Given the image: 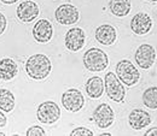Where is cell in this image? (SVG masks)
Instances as JSON below:
<instances>
[{
	"label": "cell",
	"mask_w": 157,
	"mask_h": 136,
	"mask_svg": "<svg viewBox=\"0 0 157 136\" xmlns=\"http://www.w3.org/2000/svg\"><path fill=\"white\" fill-rule=\"evenodd\" d=\"M51 70H52V64L50 58L41 53L29 57L25 63V71L28 76L36 81L45 79L51 74Z\"/></svg>",
	"instance_id": "cell-1"
},
{
	"label": "cell",
	"mask_w": 157,
	"mask_h": 136,
	"mask_svg": "<svg viewBox=\"0 0 157 136\" xmlns=\"http://www.w3.org/2000/svg\"><path fill=\"white\" fill-rule=\"evenodd\" d=\"M83 65L91 72H100L108 68L109 57L100 48L93 47L86 51L83 54Z\"/></svg>",
	"instance_id": "cell-2"
},
{
	"label": "cell",
	"mask_w": 157,
	"mask_h": 136,
	"mask_svg": "<svg viewBox=\"0 0 157 136\" xmlns=\"http://www.w3.org/2000/svg\"><path fill=\"white\" fill-rule=\"evenodd\" d=\"M116 76L120 78V81L123 84L132 87V86H136L139 82L140 72L131 60L123 59V60H120L116 64Z\"/></svg>",
	"instance_id": "cell-3"
},
{
	"label": "cell",
	"mask_w": 157,
	"mask_h": 136,
	"mask_svg": "<svg viewBox=\"0 0 157 136\" xmlns=\"http://www.w3.org/2000/svg\"><path fill=\"white\" fill-rule=\"evenodd\" d=\"M104 86L106 90V95L110 97L113 101L122 102L126 97V89L123 83L120 81V78L114 72H108L105 79H104Z\"/></svg>",
	"instance_id": "cell-4"
},
{
	"label": "cell",
	"mask_w": 157,
	"mask_h": 136,
	"mask_svg": "<svg viewBox=\"0 0 157 136\" xmlns=\"http://www.w3.org/2000/svg\"><path fill=\"white\" fill-rule=\"evenodd\" d=\"M36 117L42 124H53L60 118V108L55 101H45L39 105Z\"/></svg>",
	"instance_id": "cell-5"
},
{
	"label": "cell",
	"mask_w": 157,
	"mask_h": 136,
	"mask_svg": "<svg viewBox=\"0 0 157 136\" xmlns=\"http://www.w3.org/2000/svg\"><path fill=\"white\" fill-rule=\"evenodd\" d=\"M134 58H136V63H137L138 66H140L144 70L150 69L156 60L155 47L151 45H147V43L140 45L136 51Z\"/></svg>",
	"instance_id": "cell-6"
},
{
	"label": "cell",
	"mask_w": 157,
	"mask_h": 136,
	"mask_svg": "<svg viewBox=\"0 0 157 136\" xmlns=\"http://www.w3.org/2000/svg\"><path fill=\"white\" fill-rule=\"evenodd\" d=\"M62 105L67 111L78 112L85 105V99H83V95L80 90L71 88V89H68L63 93Z\"/></svg>",
	"instance_id": "cell-7"
},
{
	"label": "cell",
	"mask_w": 157,
	"mask_h": 136,
	"mask_svg": "<svg viewBox=\"0 0 157 136\" xmlns=\"http://www.w3.org/2000/svg\"><path fill=\"white\" fill-rule=\"evenodd\" d=\"M56 20L62 25H71L80 20L78 10L71 4H63L55 12Z\"/></svg>",
	"instance_id": "cell-8"
},
{
	"label": "cell",
	"mask_w": 157,
	"mask_h": 136,
	"mask_svg": "<svg viewBox=\"0 0 157 136\" xmlns=\"http://www.w3.org/2000/svg\"><path fill=\"white\" fill-rule=\"evenodd\" d=\"M17 17L21 22L24 23H30L34 20H36L39 17L40 7L39 5L33 1V0H25L23 2H21L16 10Z\"/></svg>",
	"instance_id": "cell-9"
},
{
	"label": "cell",
	"mask_w": 157,
	"mask_h": 136,
	"mask_svg": "<svg viewBox=\"0 0 157 136\" xmlns=\"http://www.w3.org/2000/svg\"><path fill=\"white\" fill-rule=\"evenodd\" d=\"M93 119L100 129H106L115 122V113L108 104H100L93 112Z\"/></svg>",
	"instance_id": "cell-10"
},
{
	"label": "cell",
	"mask_w": 157,
	"mask_h": 136,
	"mask_svg": "<svg viewBox=\"0 0 157 136\" xmlns=\"http://www.w3.org/2000/svg\"><path fill=\"white\" fill-rule=\"evenodd\" d=\"M85 40H86V34L81 28H70L65 34L64 45L69 51L78 52L83 47Z\"/></svg>",
	"instance_id": "cell-11"
},
{
	"label": "cell",
	"mask_w": 157,
	"mask_h": 136,
	"mask_svg": "<svg viewBox=\"0 0 157 136\" xmlns=\"http://www.w3.org/2000/svg\"><path fill=\"white\" fill-rule=\"evenodd\" d=\"M53 27L51 22L47 20H39L33 27V38L36 42L46 43L52 39Z\"/></svg>",
	"instance_id": "cell-12"
},
{
	"label": "cell",
	"mask_w": 157,
	"mask_h": 136,
	"mask_svg": "<svg viewBox=\"0 0 157 136\" xmlns=\"http://www.w3.org/2000/svg\"><path fill=\"white\" fill-rule=\"evenodd\" d=\"M152 28V20L145 12L137 13L131 20V29L137 35H145Z\"/></svg>",
	"instance_id": "cell-13"
},
{
	"label": "cell",
	"mask_w": 157,
	"mask_h": 136,
	"mask_svg": "<svg viewBox=\"0 0 157 136\" xmlns=\"http://www.w3.org/2000/svg\"><path fill=\"white\" fill-rule=\"evenodd\" d=\"M128 123L134 130H141L151 124V116L141 108H136L129 113Z\"/></svg>",
	"instance_id": "cell-14"
},
{
	"label": "cell",
	"mask_w": 157,
	"mask_h": 136,
	"mask_svg": "<svg viewBox=\"0 0 157 136\" xmlns=\"http://www.w3.org/2000/svg\"><path fill=\"white\" fill-rule=\"evenodd\" d=\"M116 39H117L116 28L110 24H103V25L98 27L96 30V40L101 45L110 46V45L115 43Z\"/></svg>",
	"instance_id": "cell-15"
},
{
	"label": "cell",
	"mask_w": 157,
	"mask_h": 136,
	"mask_svg": "<svg viewBox=\"0 0 157 136\" xmlns=\"http://www.w3.org/2000/svg\"><path fill=\"white\" fill-rule=\"evenodd\" d=\"M18 74V65L11 58L0 59V79L11 81Z\"/></svg>",
	"instance_id": "cell-16"
},
{
	"label": "cell",
	"mask_w": 157,
	"mask_h": 136,
	"mask_svg": "<svg viewBox=\"0 0 157 136\" xmlns=\"http://www.w3.org/2000/svg\"><path fill=\"white\" fill-rule=\"evenodd\" d=\"M87 95L92 99H98L104 93V82L99 76H93L88 78L86 82Z\"/></svg>",
	"instance_id": "cell-17"
},
{
	"label": "cell",
	"mask_w": 157,
	"mask_h": 136,
	"mask_svg": "<svg viewBox=\"0 0 157 136\" xmlns=\"http://www.w3.org/2000/svg\"><path fill=\"white\" fill-rule=\"evenodd\" d=\"M109 9L116 17H126L131 12V0H110Z\"/></svg>",
	"instance_id": "cell-18"
},
{
	"label": "cell",
	"mask_w": 157,
	"mask_h": 136,
	"mask_svg": "<svg viewBox=\"0 0 157 136\" xmlns=\"http://www.w3.org/2000/svg\"><path fill=\"white\" fill-rule=\"evenodd\" d=\"M15 107V97L9 89H0V110L11 112Z\"/></svg>",
	"instance_id": "cell-19"
},
{
	"label": "cell",
	"mask_w": 157,
	"mask_h": 136,
	"mask_svg": "<svg viewBox=\"0 0 157 136\" xmlns=\"http://www.w3.org/2000/svg\"><path fill=\"white\" fill-rule=\"evenodd\" d=\"M143 102L147 108L157 110V87H149L143 93Z\"/></svg>",
	"instance_id": "cell-20"
},
{
	"label": "cell",
	"mask_w": 157,
	"mask_h": 136,
	"mask_svg": "<svg viewBox=\"0 0 157 136\" xmlns=\"http://www.w3.org/2000/svg\"><path fill=\"white\" fill-rule=\"evenodd\" d=\"M25 135L27 136H44V135H46V133H45V130H44L41 127L34 125V127H30V128L27 130Z\"/></svg>",
	"instance_id": "cell-21"
},
{
	"label": "cell",
	"mask_w": 157,
	"mask_h": 136,
	"mask_svg": "<svg viewBox=\"0 0 157 136\" xmlns=\"http://www.w3.org/2000/svg\"><path fill=\"white\" fill-rule=\"evenodd\" d=\"M93 131L87 129V128H76L74 129L71 133H70V136H93Z\"/></svg>",
	"instance_id": "cell-22"
},
{
	"label": "cell",
	"mask_w": 157,
	"mask_h": 136,
	"mask_svg": "<svg viewBox=\"0 0 157 136\" xmlns=\"http://www.w3.org/2000/svg\"><path fill=\"white\" fill-rule=\"evenodd\" d=\"M6 25H7V20H6V17L0 12V35L5 31L6 29Z\"/></svg>",
	"instance_id": "cell-23"
},
{
	"label": "cell",
	"mask_w": 157,
	"mask_h": 136,
	"mask_svg": "<svg viewBox=\"0 0 157 136\" xmlns=\"http://www.w3.org/2000/svg\"><path fill=\"white\" fill-rule=\"evenodd\" d=\"M6 123H7L6 117H5V115H4L2 112H0V128L5 127V125H6Z\"/></svg>",
	"instance_id": "cell-24"
},
{
	"label": "cell",
	"mask_w": 157,
	"mask_h": 136,
	"mask_svg": "<svg viewBox=\"0 0 157 136\" xmlns=\"http://www.w3.org/2000/svg\"><path fill=\"white\" fill-rule=\"evenodd\" d=\"M145 136H157V128H151V129L146 130Z\"/></svg>",
	"instance_id": "cell-25"
},
{
	"label": "cell",
	"mask_w": 157,
	"mask_h": 136,
	"mask_svg": "<svg viewBox=\"0 0 157 136\" xmlns=\"http://www.w3.org/2000/svg\"><path fill=\"white\" fill-rule=\"evenodd\" d=\"M1 2H4V4H6V5H11V4H15V2H17L18 0H0Z\"/></svg>",
	"instance_id": "cell-26"
},
{
	"label": "cell",
	"mask_w": 157,
	"mask_h": 136,
	"mask_svg": "<svg viewBox=\"0 0 157 136\" xmlns=\"http://www.w3.org/2000/svg\"><path fill=\"white\" fill-rule=\"evenodd\" d=\"M100 135H103V136H110L111 134H109V133H105V134H100Z\"/></svg>",
	"instance_id": "cell-27"
},
{
	"label": "cell",
	"mask_w": 157,
	"mask_h": 136,
	"mask_svg": "<svg viewBox=\"0 0 157 136\" xmlns=\"http://www.w3.org/2000/svg\"><path fill=\"white\" fill-rule=\"evenodd\" d=\"M146 1H149V2H156L157 0H146Z\"/></svg>",
	"instance_id": "cell-28"
},
{
	"label": "cell",
	"mask_w": 157,
	"mask_h": 136,
	"mask_svg": "<svg viewBox=\"0 0 157 136\" xmlns=\"http://www.w3.org/2000/svg\"><path fill=\"white\" fill-rule=\"evenodd\" d=\"M5 135V134H4V133H0V136H4Z\"/></svg>",
	"instance_id": "cell-29"
}]
</instances>
